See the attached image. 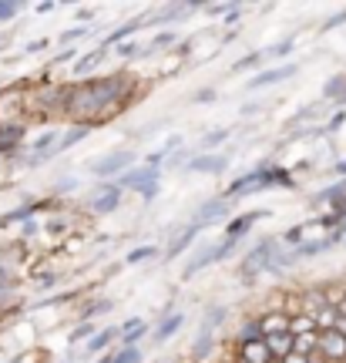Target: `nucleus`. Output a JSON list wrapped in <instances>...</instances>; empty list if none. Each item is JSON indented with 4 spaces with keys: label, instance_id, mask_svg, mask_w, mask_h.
Wrapping results in <instances>:
<instances>
[{
    "label": "nucleus",
    "instance_id": "nucleus-22",
    "mask_svg": "<svg viewBox=\"0 0 346 363\" xmlns=\"http://www.w3.org/2000/svg\"><path fill=\"white\" fill-rule=\"evenodd\" d=\"M235 363H245V360H235Z\"/></svg>",
    "mask_w": 346,
    "mask_h": 363
},
{
    "label": "nucleus",
    "instance_id": "nucleus-2",
    "mask_svg": "<svg viewBox=\"0 0 346 363\" xmlns=\"http://www.w3.org/2000/svg\"><path fill=\"white\" fill-rule=\"evenodd\" d=\"M320 353L330 363H343L346 360V333H340V330H323L320 333Z\"/></svg>",
    "mask_w": 346,
    "mask_h": 363
},
{
    "label": "nucleus",
    "instance_id": "nucleus-15",
    "mask_svg": "<svg viewBox=\"0 0 346 363\" xmlns=\"http://www.w3.org/2000/svg\"><path fill=\"white\" fill-rule=\"evenodd\" d=\"M195 172H216V169H225V158H208V162H192Z\"/></svg>",
    "mask_w": 346,
    "mask_h": 363
},
{
    "label": "nucleus",
    "instance_id": "nucleus-6",
    "mask_svg": "<svg viewBox=\"0 0 346 363\" xmlns=\"http://www.w3.org/2000/svg\"><path fill=\"white\" fill-rule=\"evenodd\" d=\"M266 340V347L276 360H286L289 353H293V333H272V337H262Z\"/></svg>",
    "mask_w": 346,
    "mask_h": 363
},
{
    "label": "nucleus",
    "instance_id": "nucleus-3",
    "mask_svg": "<svg viewBox=\"0 0 346 363\" xmlns=\"http://www.w3.org/2000/svg\"><path fill=\"white\" fill-rule=\"evenodd\" d=\"M232 246H235V239H229V235H225V242H222V246H212V249H206V252H202V256H195V259L189 262V266H185V272H182V276H185V279H189V276H192V272L206 269L208 262L222 259V256H225V252H229Z\"/></svg>",
    "mask_w": 346,
    "mask_h": 363
},
{
    "label": "nucleus",
    "instance_id": "nucleus-13",
    "mask_svg": "<svg viewBox=\"0 0 346 363\" xmlns=\"http://www.w3.org/2000/svg\"><path fill=\"white\" fill-rule=\"evenodd\" d=\"M252 340H262L259 320H249V323H242V330H239V343H252Z\"/></svg>",
    "mask_w": 346,
    "mask_h": 363
},
{
    "label": "nucleus",
    "instance_id": "nucleus-19",
    "mask_svg": "<svg viewBox=\"0 0 346 363\" xmlns=\"http://www.w3.org/2000/svg\"><path fill=\"white\" fill-rule=\"evenodd\" d=\"M282 363H313V357H303V353H296V350H293Z\"/></svg>",
    "mask_w": 346,
    "mask_h": 363
},
{
    "label": "nucleus",
    "instance_id": "nucleus-4",
    "mask_svg": "<svg viewBox=\"0 0 346 363\" xmlns=\"http://www.w3.org/2000/svg\"><path fill=\"white\" fill-rule=\"evenodd\" d=\"M239 360L245 363H269L272 353L266 347V340H252V343H239Z\"/></svg>",
    "mask_w": 346,
    "mask_h": 363
},
{
    "label": "nucleus",
    "instance_id": "nucleus-20",
    "mask_svg": "<svg viewBox=\"0 0 346 363\" xmlns=\"http://www.w3.org/2000/svg\"><path fill=\"white\" fill-rule=\"evenodd\" d=\"M0 286H4V266H0Z\"/></svg>",
    "mask_w": 346,
    "mask_h": 363
},
{
    "label": "nucleus",
    "instance_id": "nucleus-5",
    "mask_svg": "<svg viewBox=\"0 0 346 363\" xmlns=\"http://www.w3.org/2000/svg\"><path fill=\"white\" fill-rule=\"evenodd\" d=\"M118 199H121V185H104L101 192L91 199V208L94 212H111V208H118Z\"/></svg>",
    "mask_w": 346,
    "mask_h": 363
},
{
    "label": "nucleus",
    "instance_id": "nucleus-7",
    "mask_svg": "<svg viewBox=\"0 0 346 363\" xmlns=\"http://www.w3.org/2000/svg\"><path fill=\"white\" fill-rule=\"evenodd\" d=\"M262 326V337H272V333H289V316L286 313H269V316H262L259 320Z\"/></svg>",
    "mask_w": 346,
    "mask_h": 363
},
{
    "label": "nucleus",
    "instance_id": "nucleus-11",
    "mask_svg": "<svg viewBox=\"0 0 346 363\" xmlns=\"http://www.w3.org/2000/svg\"><path fill=\"white\" fill-rule=\"evenodd\" d=\"M286 74H293V67H279V71H266V74H259V78L249 81V88H266V84H276L282 81Z\"/></svg>",
    "mask_w": 346,
    "mask_h": 363
},
{
    "label": "nucleus",
    "instance_id": "nucleus-16",
    "mask_svg": "<svg viewBox=\"0 0 346 363\" xmlns=\"http://www.w3.org/2000/svg\"><path fill=\"white\" fill-rule=\"evenodd\" d=\"M108 340H111V330H104V333H98V337L91 340V347H88V350H91V353L104 350V343H108Z\"/></svg>",
    "mask_w": 346,
    "mask_h": 363
},
{
    "label": "nucleus",
    "instance_id": "nucleus-12",
    "mask_svg": "<svg viewBox=\"0 0 346 363\" xmlns=\"http://www.w3.org/2000/svg\"><path fill=\"white\" fill-rule=\"evenodd\" d=\"M128 185H135V189H145V192L152 195L155 192V169H145V172H138V175H128Z\"/></svg>",
    "mask_w": 346,
    "mask_h": 363
},
{
    "label": "nucleus",
    "instance_id": "nucleus-9",
    "mask_svg": "<svg viewBox=\"0 0 346 363\" xmlns=\"http://www.w3.org/2000/svg\"><path fill=\"white\" fill-rule=\"evenodd\" d=\"M293 350L303 353V357H313L320 350V333H299V337H293Z\"/></svg>",
    "mask_w": 346,
    "mask_h": 363
},
{
    "label": "nucleus",
    "instance_id": "nucleus-14",
    "mask_svg": "<svg viewBox=\"0 0 346 363\" xmlns=\"http://www.w3.org/2000/svg\"><path fill=\"white\" fill-rule=\"evenodd\" d=\"M182 320H185V316H168L165 323L158 326V330H155V340H165V337H172V333H175V330H179L182 326Z\"/></svg>",
    "mask_w": 346,
    "mask_h": 363
},
{
    "label": "nucleus",
    "instance_id": "nucleus-21",
    "mask_svg": "<svg viewBox=\"0 0 346 363\" xmlns=\"http://www.w3.org/2000/svg\"><path fill=\"white\" fill-rule=\"evenodd\" d=\"M269 363H282V360H276V357H272V360H269Z\"/></svg>",
    "mask_w": 346,
    "mask_h": 363
},
{
    "label": "nucleus",
    "instance_id": "nucleus-10",
    "mask_svg": "<svg viewBox=\"0 0 346 363\" xmlns=\"http://www.w3.org/2000/svg\"><path fill=\"white\" fill-rule=\"evenodd\" d=\"M289 333L299 337V333H320V330H316V320L309 313H303V316H289Z\"/></svg>",
    "mask_w": 346,
    "mask_h": 363
},
{
    "label": "nucleus",
    "instance_id": "nucleus-1",
    "mask_svg": "<svg viewBox=\"0 0 346 363\" xmlns=\"http://www.w3.org/2000/svg\"><path fill=\"white\" fill-rule=\"evenodd\" d=\"M121 98H125L121 74L118 78H104V81H88V84H77L67 94V115L74 118V121H94V118L108 115V108L121 104Z\"/></svg>",
    "mask_w": 346,
    "mask_h": 363
},
{
    "label": "nucleus",
    "instance_id": "nucleus-17",
    "mask_svg": "<svg viewBox=\"0 0 346 363\" xmlns=\"http://www.w3.org/2000/svg\"><path fill=\"white\" fill-rule=\"evenodd\" d=\"M155 256V249H138V252H131L128 262H145V259H152Z\"/></svg>",
    "mask_w": 346,
    "mask_h": 363
},
{
    "label": "nucleus",
    "instance_id": "nucleus-18",
    "mask_svg": "<svg viewBox=\"0 0 346 363\" xmlns=\"http://www.w3.org/2000/svg\"><path fill=\"white\" fill-rule=\"evenodd\" d=\"M13 13H17V4H0V21H7Z\"/></svg>",
    "mask_w": 346,
    "mask_h": 363
},
{
    "label": "nucleus",
    "instance_id": "nucleus-8",
    "mask_svg": "<svg viewBox=\"0 0 346 363\" xmlns=\"http://www.w3.org/2000/svg\"><path fill=\"white\" fill-rule=\"evenodd\" d=\"M125 165H131V155L128 152H118V155H108L104 162H98L94 172H98V175H111V172H121Z\"/></svg>",
    "mask_w": 346,
    "mask_h": 363
}]
</instances>
